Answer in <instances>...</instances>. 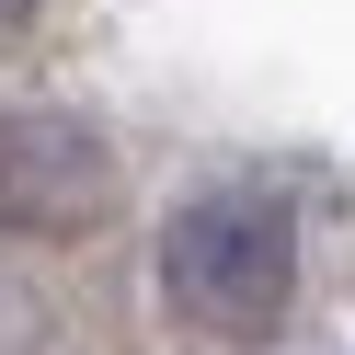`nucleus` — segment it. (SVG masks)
<instances>
[{"instance_id":"obj_1","label":"nucleus","mask_w":355,"mask_h":355,"mask_svg":"<svg viewBox=\"0 0 355 355\" xmlns=\"http://www.w3.org/2000/svg\"><path fill=\"white\" fill-rule=\"evenodd\" d=\"M161 286L195 332H252L286 321V286H298V230H286L275 195H195L184 218L161 230Z\"/></svg>"},{"instance_id":"obj_2","label":"nucleus","mask_w":355,"mask_h":355,"mask_svg":"<svg viewBox=\"0 0 355 355\" xmlns=\"http://www.w3.org/2000/svg\"><path fill=\"white\" fill-rule=\"evenodd\" d=\"M115 218V149L80 115H0V230L69 241Z\"/></svg>"},{"instance_id":"obj_3","label":"nucleus","mask_w":355,"mask_h":355,"mask_svg":"<svg viewBox=\"0 0 355 355\" xmlns=\"http://www.w3.org/2000/svg\"><path fill=\"white\" fill-rule=\"evenodd\" d=\"M35 24V0H0V46H12V35H24Z\"/></svg>"}]
</instances>
